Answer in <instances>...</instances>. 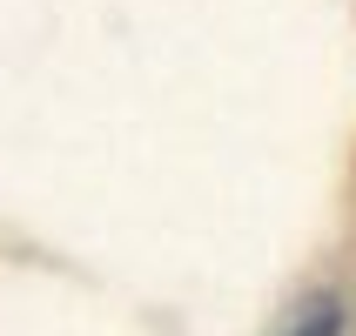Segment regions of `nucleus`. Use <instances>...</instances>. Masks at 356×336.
I'll use <instances>...</instances> for the list:
<instances>
[{"instance_id": "nucleus-1", "label": "nucleus", "mask_w": 356, "mask_h": 336, "mask_svg": "<svg viewBox=\"0 0 356 336\" xmlns=\"http://www.w3.org/2000/svg\"><path fill=\"white\" fill-rule=\"evenodd\" d=\"M269 336H343V296L337 289H302Z\"/></svg>"}]
</instances>
